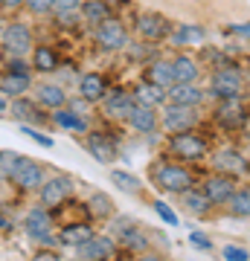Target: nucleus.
I'll use <instances>...</instances> for the list:
<instances>
[{"label": "nucleus", "instance_id": "nucleus-1", "mask_svg": "<svg viewBox=\"0 0 250 261\" xmlns=\"http://www.w3.org/2000/svg\"><path fill=\"white\" fill-rule=\"evenodd\" d=\"M151 177H154V183H157L163 192H169V195H184V192H189V189L195 186L192 171L186 166H180V163H172V160L157 163L154 171H151Z\"/></svg>", "mask_w": 250, "mask_h": 261}, {"label": "nucleus", "instance_id": "nucleus-2", "mask_svg": "<svg viewBox=\"0 0 250 261\" xmlns=\"http://www.w3.org/2000/svg\"><path fill=\"white\" fill-rule=\"evenodd\" d=\"M6 180H9L12 186H18L20 192H35L44 183V166L32 157H20L18 154V160H15V166H12Z\"/></svg>", "mask_w": 250, "mask_h": 261}, {"label": "nucleus", "instance_id": "nucleus-3", "mask_svg": "<svg viewBox=\"0 0 250 261\" xmlns=\"http://www.w3.org/2000/svg\"><path fill=\"white\" fill-rule=\"evenodd\" d=\"M195 125H198V108H186V105H163V111H160V128H166L169 134L195 130Z\"/></svg>", "mask_w": 250, "mask_h": 261}, {"label": "nucleus", "instance_id": "nucleus-4", "mask_svg": "<svg viewBox=\"0 0 250 261\" xmlns=\"http://www.w3.org/2000/svg\"><path fill=\"white\" fill-rule=\"evenodd\" d=\"M169 151L177 160H204L207 157V140L198 137L195 130L184 134H169Z\"/></svg>", "mask_w": 250, "mask_h": 261}, {"label": "nucleus", "instance_id": "nucleus-5", "mask_svg": "<svg viewBox=\"0 0 250 261\" xmlns=\"http://www.w3.org/2000/svg\"><path fill=\"white\" fill-rule=\"evenodd\" d=\"M0 41H3L6 53L15 56V58L32 53V32H29V27L20 23V20H12V23H6V27L0 29Z\"/></svg>", "mask_w": 250, "mask_h": 261}, {"label": "nucleus", "instance_id": "nucleus-6", "mask_svg": "<svg viewBox=\"0 0 250 261\" xmlns=\"http://www.w3.org/2000/svg\"><path fill=\"white\" fill-rule=\"evenodd\" d=\"M70 195H73V180L64 177V174H56V177L44 180L41 189H38V200H41L44 209H58V206H64Z\"/></svg>", "mask_w": 250, "mask_h": 261}, {"label": "nucleus", "instance_id": "nucleus-7", "mask_svg": "<svg viewBox=\"0 0 250 261\" xmlns=\"http://www.w3.org/2000/svg\"><path fill=\"white\" fill-rule=\"evenodd\" d=\"M24 226H27V235L32 241H41L47 247L56 244V235H53V218H50V209L44 206H32L24 218Z\"/></svg>", "mask_w": 250, "mask_h": 261}, {"label": "nucleus", "instance_id": "nucleus-8", "mask_svg": "<svg viewBox=\"0 0 250 261\" xmlns=\"http://www.w3.org/2000/svg\"><path fill=\"white\" fill-rule=\"evenodd\" d=\"M244 90V79H241L239 70H233V67H221V70H215L213 79H210V93L215 99H236L241 96Z\"/></svg>", "mask_w": 250, "mask_h": 261}, {"label": "nucleus", "instance_id": "nucleus-9", "mask_svg": "<svg viewBox=\"0 0 250 261\" xmlns=\"http://www.w3.org/2000/svg\"><path fill=\"white\" fill-rule=\"evenodd\" d=\"M93 41L102 49H122L128 44V32H125V23H120L117 18H108L102 23L93 27Z\"/></svg>", "mask_w": 250, "mask_h": 261}, {"label": "nucleus", "instance_id": "nucleus-10", "mask_svg": "<svg viewBox=\"0 0 250 261\" xmlns=\"http://www.w3.org/2000/svg\"><path fill=\"white\" fill-rule=\"evenodd\" d=\"M32 87V75H29V70L20 61H12L9 70L0 75V93L3 96H12V99H18V96H24Z\"/></svg>", "mask_w": 250, "mask_h": 261}, {"label": "nucleus", "instance_id": "nucleus-11", "mask_svg": "<svg viewBox=\"0 0 250 261\" xmlns=\"http://www.w3.org/2000/svg\"><path fill=\"white\" fill-rule=\"evenodd\" d=\"M134 32H137L143 41L157 44V41L172 35V27H169V20L163 18V15H157V12H143L137 18V23H134Z\"/></svg>", "mask_w": 250, "mask_h": 261}, {"label": "nucleus", "instance_id": "nucleus-12", "mask_svg": "<svg viewBox=\"0 0 250 261\" xmlns=\"http://www.w3.org/2000/svg\"><path fill=\"white\" fill-rule=\"evenodd\" d=\"M236 189H239V186H236V180H233L230 174L215 171V174H210V177L204 180L201 192L210 197V203H213V206H224L233 197V192H236Z\"/></svg>", "mask_w": 250, "mask_h": 261}, {"label": "nucleus", "instance_id": "nucleus-13", "mask_svg": "<svg viewBox=\"0 0 250 261\" xmlns=\"http://www.w3.org/2000/svg\"><path fill=\"white\" fill-rule=\"evenodd\" d=\"M84 148H87V154H90L93 160H99V163H105V166H111L113 160L120 157L117 142H113L108 134H102V130H93V134H87Z\"/></svg>", "mask_w": 250, "mask_h": 261}, {"label": "nucleus", "instance_id": "nucleus-14", "mask_svg": "<svg viewBox=\"0 0 250 261\" xmlns=\"http://www.w3.org/2000/svg\"><path fill=\"white\" fill-rule=\"evenodd\" d=\"M128 125L137 130V134H154V130L160 128V111L151 108V105L134 102V108H131V113H128Z\"/></svg>", "mask_w": 250, "mask_h": 261}, {"label": "nucleus", "instance_id": "nucleus-15", "mask_svg": "<svg viewBox=\"0 0 250 261\" xmlns=\"http://www.w3.org/2000/svg\"><path fill=\"white\" fill-rule=\"evenodd\" d=\"M213 166H215V171H221V174L241 177V174H247L250 171V160L241 157L239 151H233V148H221L213 157Z\"/></svg>", "mask_w": 250, "mask_h": 261}, {"label": "nucleus", "instance_id": "nucleus-16", "mask_svg": "<svg viewBox=\"0 0 250 261\" xmlns=\"http://www.w3.org/2000/svg\"><path fill=\"white\" fill-rule=\"evenodd\" d=\"M215 122H218V125H224V128H239V125H247L241 96H236V99H221L218 111H215Z\"/></svg>", "mask_w": 250, "mask_h": 261}, {"label": "nucleus", "instance_id": "nucleus-17", "mask_svg": "<svg viewBox=\"0 0 250 261\" xmlns=\"http://www.w3.org/2000/svg\"><path fill=\"white\" fill-rule=\"evenodd\" d=\"M76 252L87 261H108L113 255V238L111 235H93L87 244L76 247Z\"/></svg>", "mask_w": 250, "mask_h": 261}, {"label": "nucleus", "instance_id": "nucleus-18", "mask_svg": "<svg viewBox=\"0 0 250 261\" xmlns=\"http://www.w3.org/2000/svg\"><path fill=\"white\" fill-rule=\"evenodd\" d=\"M204 102V90L198 84H172L166 90V105H186V108H198Z\"/></svg>", "mask_w": 250, "mask_h": 261}, {"label": "nucleus", "instance_id": "nucleus-19", "mask_svg": "<svg viewBox=\"0 0 250 261\" xmlns=\"http://www.w3.org/2000/svg\"><path fill=\"white\" fill-rule=\"evenodd\" d=\"M35 102L41 105V108H50V111H58V108H67V93L61 84H38L35 87Z\"/></svg>", "mask_w": 250, "mask_h": 261}, {"label": "nucleus", "instance_id": "nucleus-20", "mask_svg": "<svg viewBox=\"0 0 250 261\" xmlns=\"http://www.w3.org/2000/svg\"><path fill=\"white\" fill-rule=\"evenodd\" d=\"M172 73H175V84H198L201 67L189 56H175L172 58Z\"/></svg>", "mask_w": 250, "mask_h": 261}, {"label": "nucleus", "instance_id": "nucleus-21", "mask_svg": "<svg viewBox=\"0 0 250 261\" xmlns=\"http://www.w3.org/2000/svg\"><path fill=\"white\" fill-rule=\"evenodd\" d=\"M105 113L113 116V119H128L131 108H134V93H125V90H113L111 96L105 93Z\"/></svg>", "mask_w": 250, "mask_h": 261}, {"label": "nucleus", "instance_id": "nucleus-22", "mask_svg": "<svg viewBox=\"0 0 250 261\" xmlns=\"http://www.w3.org/2000/svg\"><path fill=\"white\" fill-rule=\"evenodd\" d=\"M134 102L140 105H151V108H163L166 105V87H160V84H151V82H143L134 87Z\"/></svg>", "mask_w": 250, "mask_h": 261}, {"label": "nucleus", "instance_id": "nucleus-23", "mask_svg": "<svg viewBox=\"0 0 250 261\" xmlns=\"http://www.w3.org/2000/svg\"><path fill=\"white\" fill-rule=\"evenodd\" d=\"M9 111H12V116H15V119H20L24 125H32V122L44 125V116H41V105L32 102V99H24V96H18V99L9 105Z\"/></svg>", "mask_w": 250, "mask_h": 261}, {"label": "nucleus", "instance_id": "nucleus-24", "mask_svg": "<svg viewBox=\"0 0 250 261\" xmlns=\"http://www.w3.org/2000/svg\"><path fill=\"white\" fill-rule=\"evenodd\" d=\"M105 93H108V87H105V75H99V73L82 75V82H79V96H82L84 102H102Z\"/></svg>", "mask_w": 250, "mask_h": 261}, {"label": "nucleus", "instance_id": "nucleus-25", "mask_svg": "<svg viewBox=\"0 0 250 261\" xmlns=\"http://www.w3.org/2000/svg\"><path fill=\"white\" fill-rule=\"evenodd\" d=\"M93 226L90 224H67L61 226V232H58V244H64V247H82L93 238Z\"/></svg>", "mask_w": 250, "mask_h": 261}, {"label": "nucleus", "instance_id": "nucleus-26", "mask_svg": "<svg viewBox=\"0 0 250 261\" xmlns=\"http://www.w3.org/2000/svg\"><path fill=\"white\" fill-rule=\"evenodd\" d=\"M143 79L151 84H160V87H172L175 84V73H172V61H166V58H157V61H151V64L146 67V73H143Z\"/></svg>", "mask_w": 250, "mask_h": 261}, {"label": "nucleus", "instance_id": "nucleus-27", "mask_svg": "<svg viewBox=\"0 0 250 261\" xmlns=\"http://www.w3.org/2000/svg\"><path fill=\"white\" fill-rule=\"evenodd\" d=\"M53 122H56L58 128L70 130V134H87V119H84L82 113H73L70 108L53 111Z\"/></svg>", "mask_w": 250, "mask_h": 261}, {"label": "nucleus", "instance_id": "nucleus-28", "mask_svg": "<svg viewBox=\"0 0 250 261\" xmlns=\"http://www.w3.org/2000/svg\"><path fill=\"white\" fill-rule=\"evenodd\" d=\"M32 70H35V73H56L58 70V53L53 47H35L32 49Z\"/></svg>", "mask_w": 250, "mask_h": 261}, {"label": "nucleus", "instance_id": "nucleus-29", "mask_svg": "<svg viewBox=\"0 0 250 261\" xmlns=\"http://www.w3.org/2000/svg\"><path fill=\"white\" fill-rule=\"evenodd\" d=\"M169 41L175 44V47H195V44H201L204 41V29L201 27H192V23H184V27H177Z\"/></svg>", "mask_w": 250, "mask_h": 261}, {"label": "nucleus", "instance_id": "nucleus-30", "mask_svg": "<svg viewBox=\"0 0 250 261\" xmlns=\"http://www.w3.org/2000/svg\"><path fill=\"white\" fill-rule=\"evenodd\" d=\"M227 212L233 218H250V186H241L233 192V197L227 200Z\"/></svg>", "mask_w": 250, "mask_h": 261}, {"label": "nucleus", "instance_id": "nucleus-31", "mask_svg": "<svg viewBox=\"0 0 250 261\" xmlns=\"http://www.w3.org/2000/svg\"><path fill=\"white\" fill-rule=\"evenodd\" d=\"M82 18L87 23H102V20L111 18V12H108V3L105 0H82Z\"/></svg>", "mask_w": 250, "mask_h": 261}, {"label": "nucleus", "instance_id": "nucleus-32", "mask_svg": "<svg viewBox=\"0 0 250 261\" xmlns=\"http://www.w3.org/2000/svg\"><path fill=\"white\" fill-rule=\"evenodd\" d=\"M184 206H186V212L198 215V218H204V215H210V209H213V203H210V197H207L204 192H195V189L184 192Z\"/></svg>", "mask_w": 250, "mask_h": 261}, {"label": "nucleus", "instance_id": "nucleus-33", "mask_svg": "<svg viewBox=\"0 0 250 261\" xmlns=\"http://www.w3.org/2000/svg\"><path fill=\"white\" fill-rule=\"evenodd\" d=\"M87 212H90L93 218H111L117 209H113L111 197H105L102 192H96V195H90V200H87Z\"/></svg>", "mask_w": 250, "mask_h": 261}, {"label": "nucleus", "instance_id": "nucleus-34", "mask_svg": "<svg viewBox=\"0 0 250 261\" xmlns=\"http://www.w3.org/2000/svg\"><path fill=\"white\" fill-rule=\"evenodd\" d=\"M111 183L117 189H122V192H128V195H137L140 189H143V183H140L134 174H128V171H120V168H113L111 171Z\"/></svg>", "mask_w": 250, "mask_h": 261}, {"label": "nucleus", "instance_id": "nucleus-35", "mask_svg": "<svg viewBox=\"0 0 250 261\" xmlns=\"http://www.w3.org/2000/svg\"><path fill=\"white\" fill-rule=\"evenodd\" d=\"M122 247H128V250H137V252H146L148 250V238L143 229H137V226H131V229H125V232L120 235Z\"/></svg>", "mask_w": 250, "mask_h": 261}, {"label": "nucleus", "instance_id": "nucleus-36", "mask_svg": "<svg viewBox=\"0 0 250 261\" xmlns=\"http://www.w3.org/2000/svg\"><path fill=\"white\" fill-rule=\"evenodd\" d=\"M53 12L61 15L64 20H70L82 12V0H53Z\"/></svg>", "mask_w": 250, "mask_h": 261}, {"label": "nucleus", "instance_id": "nucleus-37", "mask_svg": "<svg viewBox=\"0 0 250 261\" xmlns=\"http://www.w3.org/2000/svg\"><path fill=\"white\" fill-rule=\"evenodd\" d=\"M154 212H157L160 218L166 221V224H172V226H177V224H180V218H177V212H175V209H172L169 203H163V200H154Z\"/></svg>", "mask_w": 250, "mask_h": 261}, {"label": "nucleus", "instance_id": "nucleus-38", "mask_svg": "<svg viewBox=\"0 0 250 261\" xmlns=\"http://www.w3.org/2000/svg\"><path fill=\"white\" fill-rule=\"evenodd\" d=\"M221 255L227 261H250V252L244 250V247H236V244H227L221 250Z\"/></svg>", "mask_w": 250, "mask_h": 261}, {"label": "nucleus", "instance_id": "nucleus-39", "mask_svg": "<svg viewBox=\"0 0 250 261\" xmlns=\"http://www.w3.org/2000/svg\"><path fill=\"white\" fill-rule=\"evenodd\" d=\"M20 134H24V137H29V140L41 142L44 148H53V137H47V134H41V130H35V128H29V125H20Z\"/></svg>", "mask_w": 250, "mask_h": 261}, {"label": "nucleus", "instance_id": "nucleus-40", "mask_svg": "<svg viewBox=\"0 0 250 261\" xmlns=\"http://www.w3.org/2000/svg\"><path fill=\"white\" fill-rule=\"evenodd\" d=\"M15 160H18V154H12V151H0V180L9 177L12 166H15Z\"/></svg>", "mask_w": 250, "mask_h": 261}, {"label": "nucleus", "instance_id": "nucleus-41", "mask_svg": "<svg viewBox=\"0 0 250 261\" xmlns=\"http://www.w3.org/2000/svg\"><path fill=\"white\" fill-rule=\"evenodd\" d=\"M32 15H50L53 12V0H27L24 3Z\"/></svg>", "mask_w": 250, "mask_h": 261}, {"label": "nucleus", "instance_id": "nucleus-42", "mask_svg": "<svg viewBox=\"0 0 250 261\" xmlns=\"http://www.w3.org/2000/svg\"><path fill=\"white\" fill-rule=\"evenodd\" d=\"M189 244H192L195 250H201V252L213 250V244H210V238H207L204 232H189Z\"/></svg>", "mask_w": 250, "mask_h": 261}, {"label": "nucleus", "instance_id": "nucleus-43", "mask_svg": "<svg viewBox=\"0 0 250 261\" xmlns=\"http://www.w3.org/2000/svg\"><path fill=\"white\" fill-rule=\"evenodd\" d=\"M32 261H61V255L56 250H38L32 252Z\"/></svg>", "mask_w": 250, "mask_h": 261}, {"label": "nucleus", "instance_id": "nucleus-44", "mask_svg": "<svg viewBox=\"0 0 250 261\" xmlns=\"http://www.w3.org/2000/svg\"><path fill=\"white\" fill-rule=\"evenodd\" d=\"M230 32L239 38H250V23H236V27H230Z\"/></svg>", "mask_w": 250, "mask_h": 261}, {"label": "nucleus", "instance_id": "nucleus-45", "mask_svg": "<svg viewBox=\"0 0 250 261\" xmlns=\"http://www.w3.org/2000/svg\"><path fill=\"white\" fill-rule=\"evenodd\" d=\"M134 261H166V258H163V255H157V252H148L146 250V252H140Z\"/></svg>", "mask_w": 250, "mask_h": 261}, {"label": "nucleus", "instance_id": "nucleus-46", "mask_svg": "<svg viewBox=\"0 0 250 261\" xmlns=\"http://www.w3.org/2000/svg\"><path fill=\"white\" fill-rule=\"evenodd\" d=\"M27 0H0V9H20Z\"/></svg>", "mask_w": 250, "mask_h": 261}, {"label": "nucleus", "instance_id": "nucleus-47", "mask_svg": "<svg viewBox=\"0 0 250 261\" xmlns=\"http://www.w3.org/2000/svg\"><path fill=\"white\" fill-rule=\"evenodd\" d=\"M3 111H9V102H6V99L0 96V113H3Z\"/></svg>", "mask_w": 250, "mask_h": 261}, {"label": "nucleus", "instance_id": "nucleus-48", "mask_svg": "<svg viewBox=\"0 0 250 261\" xmlns=\"http://www.w3.org/2000/svg\"><path fill=\"white\" fill-rule=\"evenodd\" d=\"M6 226H9V221H6V218L0 215V229H6Z\"/></svg>", "mask_w": 250, "mask_h": 261}, {"label": "nucleus", "instance_id": "nucleus-49", "mask_svg": "<svg viewBox=\"0 0 250 261\" xmlns=\"http://www.w3.org/2000/svg\"><path fill=\"white\" fill-rule=\"evenodd\" d=\"M247 134H250V119H247Z\"/></svg>", "mask_w": 250, "mask_h": 261}]
</instances>
